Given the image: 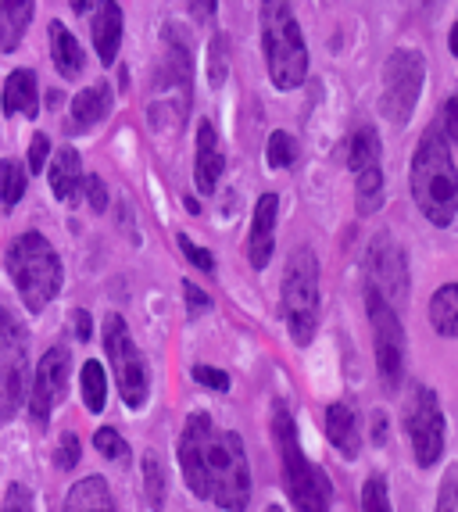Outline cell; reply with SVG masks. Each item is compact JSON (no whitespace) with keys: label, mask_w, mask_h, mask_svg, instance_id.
I'll return each mask as SVG.
<instances>
[{"label":"cell","mask_w":458,"mask_h":512,"mask_svg":"<svg viewBox=\"0 0 458 512\" xmlns=\"http://www.w3.org/2000/svg\"><path fill=\"white\" fill-rule=\"evenodd\" d=\"M79 391H83L86 412H101L108 402V380H104L101 362H86L83 373H79Z\"/></svg>","instance_id":"4316f807"},{"label":"cell","mask_w":458,"mask_h":512,"mask_svg":"<svg viewBox=\"0 0 458 512\" xmlns=\"http://www.w3.org/2000/svg\"><path fill=\"white\" fill-rule=\"evenodd\" d=\"M226 172V154L219 151V133L212 122L197 126V162H194V180L201 194H212L219 176Z\"/></svg>","instance_id":"2e32d148"},{"label":"cell","mask_w":458,"mask_h":512,"mask_svg":"<svg viewBox=\"0 0 458 512\" xmlns=\"http://www.w3.org/2000/svg\"><path fill=\"white\" fill-rule=\"evenodd\" d=\"M326 437L344 459H358L362 452V430H358V416L348 402H333L326 409Z\"/></svg>","instance_id":"e0dca14e"},{"label":"cell","mask_w":458,"mask_h":512,"mask_svg":"<svg viewBox=\"0 0 458 512\" xmlns=\"http://www.w3.org/2000/svg\"><path fill=\"white\" fill-rule=\"evenodd\" d=\"M365 287H373L394 312L408 301L405 248H401L391 233L373 237V244H369V251H365Z\"/></svg>","instance_id":"4fadbf2b"},{"label":"cell","mask_w":458,"mask_h":512,"mask_svg":"<svg viewBox=\"0 0 458 512\" xmlns=\"http://www.w3.org/2000/svg\"><path fill=\"white\" fill-rule=\"evenodd\" d=\"M222 79H226V40L215 36L212 40V65H208V83L222 86Z\"/></svg>","instance_id":"74e56055"},{"label":"cell","mask_w":458,"mask_h":512,"mask_svg":"<svg viewBox=\"0 0 458 512\" xmlns=\"http://www.w3.org/2000/svg\"><path fill=\"white\" fill-rule=\"evenodd\" d=\"M362 512H394L391 495H387V477L373 473V477L362 484Z\"/></svg>","instance_id":"1f68e13d"},{"label":"cell","mask_w":458,"mask_h":512,"mask_svg":"<svg viewBox=\"0 0 458 512\" xmlns=\"http://www.w3.org/2000/svg\"><path fill=\"white\" fill-rule=\"evenodd\" d=\"M108 111H111V86L94 83V86H86L83 94H76V101H72V122H76L79 129H86V126H94V122H101Z\"/></svg>","instance_id":"cb8c5ba5"},{"label":"cell","mask_w":458,"mask_h":512,"mask_svg":"<svg viewBox=\"0 0 458 512\" xmlns=\"http://www.w3.org/2000/svg\"><path fill=\"white\" fill-rule=\"evenodd\" d=\"M179 466L190 495L222 512H244L251 502V466L237 430H219L208 412H194L179 434Z\"/></svg>","instance_id":"6da1fadb"},{"label":"cell","mask_w":458,"mask_h":512,"mask_svg":"<svg viewBox=\"0 0 458 512\" xmlns=\"http://www.w3.org/2000/svg\"><path fill=\"white\" fill-rule=\"evenodd\" d=\"M140 473H144V498L154 512L165 509V466L158 462V455L147 452L140 459Z\"/></svg>","instance_id":"f1b7e54d"},{"label":"cell","mask_w":458,"mask_h":512,"mask_svg":"<svg viewBox=\"0 0 458 512\" xmlns=\"http://www.w3.org/2000/svg\"><path fill=\"white\" fill-rule=\"evenodd\" d=\"M68 369H72V355H68L65 344H54L47 348V355L40 359L33 373V384H29V416H33L36 427H47V419L51 412L65 402V391H68Z\"/></svg>","instance_id":"5bb4252c"},{"label":"cell","mask_w":458,"mask_h":512,"mask_svg":"<svg viewBox=\"0 0 458 512\" xmlns=\"http://www.w3.org/2000/svg\"><path fill=\"white\" fill-rule=\"evenodd\" d=\"M47 154H51V140L47 133H36L33 144H29V169L26 172H40L47 165Z\"/></svg>","instance_id":"b9f144b4"},{"label":"cell","mask_w":458,"mask_h":512,"mask_svg":"<svg viewBox=\"0 0 458 512\" xmlns=\"http://www.w3.org/2000/svg\"><path fill=\"white\" fill-rule=\"evenodd\" d=\"M4 269H8L18 298H22V305L29 312H43V308L51 305L61 291V280H65L58 251L51 248V240L36 230L18 233L11 240L8 255H4Z\"/></svg>","instance_id":"5b68a950"},{"label":"cell","mask_w":458,"mask_h":512,"mask_svg":"<svg viewBox=\"0 0 458 512\" xmlns=\"http://www.w3.org/2000/svg\"><path fill=\"white\" fill-rule=\"evenodd\" d=\"M380 137H376V129L362 126L355 129V137L348 140V169L355 172H365V169H376L380 165Z\"/></svg>","instance_id":"484cf974"},{"label":"cell","mask_w":458,"mask_h":512,"mask_svg":"<svg viewBox=\"0 0 458 512\" xmlns=\"http://www.w3.org/2000/svg\"><path fill=\"white\" fill-rule=\"evenodd\" d=\"M101 337H104V351H108L111 369H115V387H119L122 402H126L129 409H140V405L147 402L151 380H147L144 355H140V348H136L133 337H129L126 319H122L119 312H111V316L104 319Z\"/></svg>","instance_id":"9c48e42d"},{"label":"cell","mask_w":458,"mask_h":512,"mask_svg":"<svg viewBox=\"0 0 458 512\" xmlns=\"http://www.w3.org/2000/svg\"><path fill=\"white\" fill-rule=\"evenodd\" d=\"M0 512H33V491H29L26 484H11Z\"/></svg>","instance_id":"d590c367"},{"label":"cell","mask_w":458,"mask_h":512,"mask_svg":"<svg viewBox=\"0 0 458 512\" xmlns=\"http://www.w3.org/2000/svg\"><path fill=\"white\" fill-rule=\"evenodd\" d=\"M190 11H194V15H215V4H190Z\"/></svg>","instance_id":"bcb514c9"},{"label":"cell","mask_w":458,"mask_h":512,"mask_svg":"<svg viewBox=\"0 0 458 512\" xmlns=\"http://www.w3.org/2000/svg\"><path fill=\"white\" fill-rule=\"evenodd\" d=\"M280 305L294 344H301V348L312 344L315 326H319V258L312 248H297L287 258Z\"/></svg>","instance_id":"52a82bcc"},{"label":"cell","mask_w":458,"mask_h":512,"mask_svg":"<svg viewBox=\"0 0 458 512\" xmlns=\"http://www.w3.org/2000/svg\"><path fill=\"white\" fill-rule=\"evenodd\" d=\"M373 441L376 444L387 441V416L383 412H373Z\"/></svg>","instance_id":"ee69618b"},{"label":"cell","mask_w":458,"mask_h":512,"mask_svg":"<svg viewBox=\"0 0 458 512\" xmlns=\"http://www.w3.org/2000/svg\"><path fill=\"white\" fill-rule=\"evenodd\" d=\"M29 22H33V4L29 0H0V51H18Z\"/></svg>","instance_id":"7402d4cb"},{"label":"cell","mask_w":458,"mask_h":512,"mask_svg":"<svg viewBox=\"0 0 458 512\" xmlns=\"http://www.w3.org/2000/svg\"><path fill=\"white\" fill-rule=\"evenodd\" d=\"M441 137L448 140V144H455L458 140V97H451V101H444V111H441Z\"/></svg>","instance_id":"ab89813d"},{"label":"cell","mask_w":458,"mask_h":512,"mask_svg":"<svg viewBox=\"0 0 458 512\" xmlns=\"http://www.w3.org/2000/svg\"><path fill=\"white\" fill-rule=\"evenodd\" d=\"M183 294H187V305H190V312H194V316H197V312H208V308H212V298H208V294H204L194 280L183 283Z\"/></svg>","instance_id":"7bdbcfd3"},{"label":"cell","mask_w":458,"mask_h":512,"mask_svg":"<svg viewBox=\"0 0 458 512\" xmlns=\"http://www.w3.org/2000/svg\"><path fill=\"white\" fill-rule=\"evenodd\" d=\"M83 162H79V151L76 147H61L54 154V165H51V190L58 201H68V197L76 194L83 187Z\"/></svg>","instance_id":"603a6c76"},{"label":"cell","mask_w":458,"mask_h":512,"mask_svg":"<svg viewBox=\"0 0 458 512\" xmlns=\"http://www.w3.org/2000/svg\"><path fill=\"white\" fill-rule=\"evenodd\" d=\"M51 58H54V69H58L65 79L83 76L86 51L79 47V40L68 33V26H65V22H58V18L51 22Z\"/></svg>","instance_id":"ffe728a7"},{"label":"cell","mask_w":458,"mask_h":512,"mask_svg":"<svg viewBox=\"0 0 458 512\" xmlns=\"http://www.w3.org/2000/svg\"><path fill=\"white\" fill-rule=\"evenodd\" d=\"M76 337L79 341H90V312H83V308L76 312Z\"/></svg>","instance_id":"f6af8a7d"},{"label":"cell","mask_w":458,"mask_h":512,"mask_svg":"<svg viewBox=\"0 0 458 512\" xmlns=\"http://www.w3.org/2000/svg\"><path fill=\"white\" fill-rule=\"evenodd\" d=\"M276 215H280V197L262 194L251 215V237H247V258L255 269H265L276 248Z\"/></svg>","instance_id":"9a60e30c"},{"label":"cell","mask_w":458,"mask_h":512,"mask_svg":"<svg viewBox=\"0 0 458 512\" xmlns=\"http://www.w3.org/2000/svg\"><path fill=\"white\" fill-rule=\"evenodd\" d=\"M190 79H194V58H190V43L183 40V33L172 26H165L162 33V65L154 69L151 79V126L172 133L176 137L190 111Z\"/></svg>","instance_id":"3957f363"},{"label":"cell","mask_w":458,"mask_h":512,"mask_svg":"<svg viewBox=\"0 0 458 512\" xmlns=\"http://www.w3.org/2000/svg\"><path fill=\"white\" fill-rule=\"evenodd\" d=\"M262 47L276 90H297L308 76V47L287 4H262Z\"/></svg>","instance_id":"8992f818"},{"label":"cell","mask_w":458,"mask_h":512,"mask_svg":"<svg viewBox=\"0 0 458 512\" xmlns=\"http://www.w3.org/2000/svg\"><path fill=\"white\" fill-rule=\"evenodd\" d=\"M437 512H458V470L451 466L441 480V502H437Z\"/></svg>","instance_id":"8d00e7d4"},{"label":"cell","mask_w":458,"mask_h":512,"mask_svg":"<svg viewBox=\"0 0 458 512\" xmlns=\"http://www.w3.org/2000/svg\"><path fill=\"white\" fill-rule=\"evenodd\" d=\"M423 79H426V58L412 47L405 51H394L383 65V119L394 122V126H405L416 111V101L423 94Z\"/></svg>","instance_id":"30bf717a"},{"label":"cell","mask_w":458,"mask_h":512,"mask_svg":"<svg viewBox=\"0 0 458 512\" xmlns=\"http://www.w3.org/2000/svg\"><path fill=\"white\" fill-rule=\"evenodd\" d=\"M355 180H358V215L380 212V205H383V172H380V165H376V169L358 172Z\"/></svg>","instance_id":"f546056e"},{"label":"cell","mask_w":458,"mask_h":512,"mask_svg":"<svg viewBox=\"0 0 458 512\" xmlns=\"http://www.w3.org/2000/svg\"><path fill=\"white\" fill-rule=\"evenodd\" d=\"M405 434L412 441V452L423 470H430L433 462L444 455V412L437 394L430 387L416 384L405 402Z\"/></svg>","instance_id":"7c38bea8"},{"label":"cell","mask_w":458,"mask_h":512,"mask_svg":"<svg viewBox=\"0 0 458 512\" xmlns=\"http://www.w3.org/2000/svg\"><path fill=\"white\" fill-rule=\"evenodd\" d=\"M65 512H115V498L104 477H83L65 495Z\"/></svg>","instance_id":"44dd1931"},{"label":"cell","mask_w":458,"mask_h":512,"mask_svg":"<svg viewBox=\"0 0 458 512\" xmlns=\"http://www.w3.org/2000/svg\"><path fill=\"white\" fill-rule=\"evenodd\" d=\"M4 111L8 115H40V86H36L33 69H15L4 83Z\"/></svg>","instance_id":"d6986e66"},{"label":"cell","mask_w":458,"mask_h":512,"mask_svg":"<svg viewBox=\"0 0 458 512\" xmlns=\"http://www.w3.org/2000/svg\"><path fill=\"white\" fill-rule=\"evenodd\" d=\"M79 437L76 434H61L58 441V452H54V466L58 470H76V462H79Z\"/></svg>","instance_id":"e575fe53"},{"label":"cell","mask_w":458,"mask_h":512,"mask_svg":"<svg viewBox=\"0 0 458 512\" xmlns=\"http://www.w3.org/2000/svg\"><path fill=\"white\" fill-rule=\"evenodd\" d=\"M176 244H179V251H183V255H187V262H190V265H197V269H201V273H212V269H215V258H212V251H204L201 244H194V240H190L187 233H179V237H176Z\"/></svg>","instance_id":"836d02e7"},{"label":"cell","mask_w":458,"mask_h":512,"mask_svg":"<svg viewBox=\"0 0 458 512\" xmlns=\"http://www.w3.org/2000/svg\"><path fill=\"white\" fill-rule=\"evenodd\" d=\"M86 197H90V208L94 212H108V187H104L101 176H83Z\"/></svg>","instance_id":"f35d334b"},{"label":"cell","mask_w":458,"mask_h":512,"mask_svg":"<svg viewBox=\"0 0 458 512\" xmlns=\"http://www.w3.org/2000/svg\"><path fill=\"white\" fill-rule=\"evenodd\" d=\"M265 512H283V509H280V505H269V509H265Z\"/></svg>","instance_id":"c3c4849f"},{"label":"cell","mask_w":458,"mask_h":512,"mask_svg":"<svg viewBox=\"0 0 458 512\" xmlns=\"http://www.w3.org/2000/svg\"><path fill=\"white\" fill-rule=\"evenodd\" d=\"M47 101H51V108H61V104H65V97H61V90H51V94H47Z\"/></svg>","instance_id":"7dc6e473"},{"label":"cell","mask_w":458,"mask_h":512,"mask_svg":"<svg viewBox=\"0 0 458 512\" xmlns=\"http://www.w3.org/2000/svg\"><path fill=\"white\" fill-rule=\"evenodd\" d=\"M412 197L433 226H451L458 212V172L451 144L430 126L412 154Z\"/></svg>","instance_id":"7a4b0ae2"},{"label":"cell","mask_w":458,"mask_h":512,"mask_svg":"<svg viewBox=\"0 0 458 512\" xmlns=\"http://www.w3.org/2000/svg\"><path fill=\"white\" fill-rule=\"evenodd\" d=\"M94 444H97V452L104 455V459H111V462H126L129 459V444L122 441L119 434L111 427H101L94 434Z\"/></svg>","instance_id":"d6a6232c"},{"label":"cell","mask_w":458,"mask_h":512,"mask_svg":"<svg viewBox=\"0 0 458 512\" xmlns=\"http://www.w3.org/2000/svg\"><path fill=\"white\" fill-rule=\"evenodd\" d=\"M29 394V330L0 301V423L18 416Z\"/></svg>","instance_id":"ba28073f"},{"label":"cell","mask_w":458,"mask_h":512,"mask_svg":"<svg viewBox=\"0 0 458 512\" xmlns=\"http://www.w3.org/2000/svg\"><path fill=\"white\" fill-rule=\"evenodd\" d=\"M194 380L204 387H212V391H229V376L215 366H194Z\"/></svg>","instance_id":"60d3db41"},{"label":"cell","mask_w":458,"mask_h":512,"mask_svg":"<svg viewBox=\"0 0 458 512\" xmlns=\"http://www.w3.org/2000/svg\"><path fill=\"white\" fill-rule=\"evenodd\" d=\"M272 441H276V452H280L283 487H287L290 505L297 512H330L333 487L326 480V473L315 462H308V455L301 452V441H297V427L287 402L272 405Z\"/></svg>","instance_id":"277c9868"},{"label":"cell","mask_w":458,"mask_h":512,"mask_svg":"<svg viewBox=\"0 0 458 512\" xmlns=\"http://www.w3.org/2000/svg\"><path fill=\"white\" fill-rule=\"evenodd\" d=\"M90 33H94V51L104 65H115L122 47V8L119 4H94V22H90Z\"/></svg>","instance_id":"ac0fdd59"},{"label":"cell","mask_w":458,"mask_h":512,"mask_svg":"<svg viewBox=\"0 0 458 512\" xmlns=\"http://www.w3.org/2000/svg\"><path fill=\"white\" fill-rule=\"evenodd\" d=\"M430 323L441 337H455L458 333V287L444 283L441 291L433 294L430 301Z\"/></svg>","instance_id":"d4e9b609"},{"label":"cell","mask_w":458,"mask_h":512,"mask_svg":"<svg viewBox=\"0 0 458 512\" xmlns=\"http://www.w3.org/2000/svg\"><path fill=\"white\" fill-rule=\"evenodd\" d=\"M365 308H369V323H373V344H376V369L387 391H398L401 373H405V326L373 287H365Z\"/></svg>","instance_id":"8fae6325"},{"label":"cell","mask_w":458,"mask_h":512,"mask_svg":"<svg viewBox=\"0 0 458 512\" xmlns=\"http://www.w3.org/2000/svg\"><path fill=\"white\" fill-rule=\"evenodd\" d=\"M26 183H29L26 165L15 162V158H4L0 162V205L15 208L22 201V194H26Z\"/></svg>","instance_id":"83f0119b"},{"label":"cell","mask_w":458,"mask_h":512,"mask_svg":"<svg viewBox=\"0 0 458 512\" xmlns=\"http://www.w3.org/2000/svg\"><path fill=\"white\" fill-rule=\"evenodd\" d=\"M272 169H290L297 162V140L290 137L287 129H276L269 137V151H265Z\"/></svg>","instance_id":"4dcf8cb0"}]
</instances>
